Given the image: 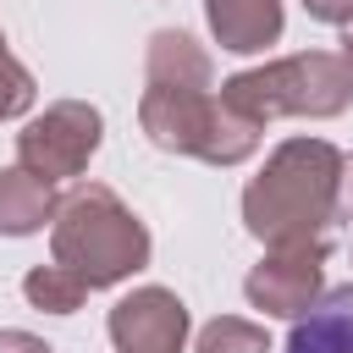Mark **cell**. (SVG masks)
<instances>
[{"instance_id":"cell-4","label":"cell","mask_w":353,"mask_h":353,"mask_svg":"<svg viewBox=\"0 0 353 353\" xmlns=\"http://www.w3.org/2000/svg\"><path fill=\"white\" fill-rule=\"evenodd\" d=\"M138 127L165 154H193L204 165H243L259 149V121L237 116L210 88H143Z\"/></svg>"},{"instance_id":"cell-15","label":"cell","mask_w":353,"mask_h":353,"mask_svg":"<svg viewBox=\"0 0 353 353\" xmlns=\"http://www.w3.org/2000/svg\"><path fill=\"white\" fill-rule=\"evenodd\" d=\"M303 11L314 22H331V28H347L353 22V0H303Z\"/></svg>"},{"instance_id":"cell-1","label":"cell","mask_w":353,"mask_h":353,"mask_svg":"<svg viewBox=\"0 0 353 353\" xmlns=\"http://www.w3.org/2000/svg\"><path fill=\"white\" fill-rule=\"evenodd\" d=\"M342 188H347V160L336 143L287 138L270 149L265 171L243 188V226L265 248H303V243L331 248V232L347 215Z\"/></svg>"},{"instance_id":"cell-12","label":"cell","mask_w":353,"mask_h":353,"mask_svg":"<svg viewBox=\"0 0 353 353\" xmlns=\"http://www.w3.org/2000/svg\"><path fill=\"white\" fill-rule=\"evenodd\" d=\"M22 292H28V303L44 309V314H77L83 298H88V287H83L72 270H61L55 259H50V265H33V270L22 276Z\"/></svg>"},{"instance_id":"cell-18","label":"cell","mask_w":353,"mask_h":353,"mask_svg":"<svg viewBox=\"0 0 353 353\" xmlns=\"http://www.w3.org/2000/svg\"><path fill=\"white\" fill-rule=\"evenodd\" d=\"M347 182H353V176H347ZM342 210H347V215H353V188H347V199H342Z\"/></svg>"},{"instance_id":"cell-2","label":"cell","mask_w":353,"mask_h":353,"mask_svg":"<svg viewBox=\"0 0 353 353\" xmlns=\"http://www.w3.org/2000/svg\"><path fill=\"white\" fill-rule=\"evenodd\" d=\"M50 254L88 292L116 287L149 265V226L105 182H77L50 221Z\"/></svg>"},{"instance_id":"cell-6","label":"cell","mask_w":353,"mask_h":353,"mask_svg":"<svg viewBox=\"0 0 353 353\" xmlns=\"http://www.w3.org/2000/svg\"><path fill=\"white\" fill-rule=\"evenodd\" d=\"M320 287H325V243L270 248V254L248 270V281H243L248 303L265 309L270 320H298L303 309H314Z\"/></svg>"},{"instance_id":"cell-9","label":"cell","mask_w":353,"mask_h":353,"mask_svg":"<svg viewBox=\"0 0 353 353\" xmlns=\"http://www.w3.org/2000/svg\"><path fill=\"white\" fill-rule=\"evenodd\" d=\"M287 353H353V281L320 292L287 331Z\"/></svg>"},{"instance_id":"cell-14","label":"cell","mask_w":353,"mask_h":353,"mask_svg":"<svg viewBox=\"0 0 353 353\" xmlns=\"http://www.w3.org/2000/svg\"><path fill=\"white\" fill-rule=\"evenodd\" d=\"M28 105H33V72L6 50V33H0V121L22 116Z\"/></svg>"},{"instance_id":"cell-17","label":"cell","mask_w":353,"mask_h":353,"mask_svg":"<svg viewBox=\"0 0 353 353\" xmlns=\"http://www.w3.org/2000/svg\"><path fill=\"white\" fill-rule=\"evenodd\" d=\"M336 44H342V50H336V55H342V66H347V72H353V22H347V28H342V39H336Z\"/></svg>"},{"instance_id":"cell-13","label":"cell","mask_w":353,"mask_h":353,"mask_svg":"<svg viewBox=\"0 0 353 353\" xmlns=\"http://www.w3.org/2000/svg\"><path fill=\"white\" fill-rule=\"evenodd\" d=\"M193 353H270V336H265V325H254L243 314H221L199 331Z\"/></svg>"},{"instance_id":"cell-11","label":"cell","mask_w":353,"mask_h":353,"mask_svg":"<svg viewBox=\"0 0 353 353\" xmlns=\"http://www.w3.org/2000/svg\"><path fill=\"white\" fill-rule=\"evenodd\" d=\"M55 188L22 165H6L0 171V232L6 237H33L44 232V221H55Z\"/></svg>"},{"instance_id":"cell-3","label":"cell","mask_w":353,"mask_h":353,"mask_svg":"<svg viewBox=\"0 0 353 353\" xmlns=\"http://www.w3.org/2000/svg\"><path fill=\"white\" fill-rule=\"evenodd\" d=\"M221 99L259 127L276 116H342L353 105V72L336 50H303L226 77Z\"/></svg>"},{"instance_id":"cell-16","label":"cell","mask_w":353,"mask_h":353,"mask_svg":"<svg viewBox=\"0 0 353 353\" xmlns=\"http://www.w3.org/2000/svg\"><path fill=\"white\" fill-rule=\"evenodd\" d=\"M0 353H55V347L33 331H0Z\"/></svg>"},{"instance_id":"cell-8","label":"cell","mask_w":353,"mask_h":353,"mask_svg":"<svg viewBox=\"0 0 353 353\" xmlns=\"http://www.w3.org/2000/svg\"><path fill=\"white\" fill-rule=\"evenodd\" d=\"M210 33L232 55H259L281 39V0H204Z\"/></svg>"},{"instance_id":"cell-5","label":"cell","mask_w":353,"mask_h":353,"mask_svg":"<svg viewBox=\"0 0 353 353\" xmlns=\"http://www.w3.org/2000/svg\"><path fill=\"white\" fill-rule=\"evenodd\" d=\"M99 138H105V116L88 99H55L44 116H33L17 132V165L55 188L88 171V160L99 154Z\"/></svg>"},{"instance_id":"cell-10","label":"cell","mask_w":353,"mask_h":353,"mask_svg":"<svg viewBox=\"0 0 353 353\" xmlns=\"http://www.w3.org/2000/svg\"><path fill=\"white\" fill-rule=\"evenodd\" d=\"M143 72H149V88H210L215 83V66H210L204 44L182 28H160L149 39Z\"/></svg>"},{"instance_id":"cell-7","label":"cell","mask_w":353,"mask_h":353,"mask_svg":"<svg viewBox=\"0 0 353 353\" xmlns=\"http://www.w3.org/2000/svg\"><path fill=\"white\" fill-rule=\"evenodd\" d=\"M116 353H182L188 347V303L171 287H132L110 309Z\"/></svg>"}]
</instances>
